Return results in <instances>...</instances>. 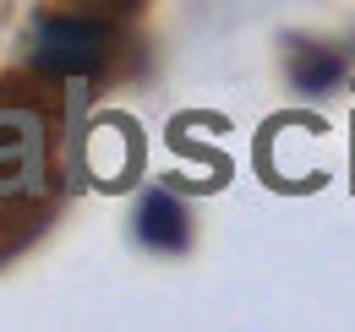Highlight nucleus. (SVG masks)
I'll list each match as a JSON object with an SVG mask.
<instances>
[{"label":"nucleus","instance_id":"obj_1","mask_svg":"<svg viewBox=\"0 0 355 332\" xmlns=\"http://www.w3.org/2000/svg\"><path fill=\"white\" fill-rule=\"evenodd\" d=\"M115 33L93 17H44L33 33V60L44 71H93L110 55Z\"/></svg>","mask_w":355,"mask_h":332},{"label":"nucleus","instance_id":"obj_2","mask_svg":"<svg viewBox=\"0 0 355 332\" xmlns=\"http://www.w3.org/2000/svg\"><path fill=\"white\" fill-rule=\"evenodd\" d=\"M39 142H44V120L33 109H0V196L6 191H33Z\"/></svg>","mask_w":355,"mask_h":332},{"label":"nucleus","instance_id":"obj_3","mask_svg":"<svg viewBox=\"0 0 355 332\" xmlns=\"http://www.w3.org/2000/svg\"><path fill=\"white\" fill-rule=\"evenodd\" d=\"M137 229H142V240H148V246L180 250V246H186V229H191V218H186V208H180L170 191H153V196H142Z\"/></svg>","mask_w":355,"mask_h":332},{"label":"nucleus","instance_id":"obj_4","mask_svg":"<svg viewBox=\"0 0 355 332\" xmlns=\"http://www.w3.org/2000/svg\"><path fill=\"white\" fill-rule=\"evenodd\" d=\"M290 77H295V87H301V93H328V87L345 77V60H339L334 49H295Z\"/></svg>","mask_w":355,"mask_h":332},{"label":"nucleus","instance_id":"obj_5","mask_svg":"<svg viewBox=\"0 0 355 332\" xmlns=\"http://www.w3.org/2000/svg\"><path fill=\"white\" fill-rule=\"evenodd\" d=\"M83 6H115V0H83Z\"/></svg>","mask_w":355,"mask_h":332}]
</instances>
